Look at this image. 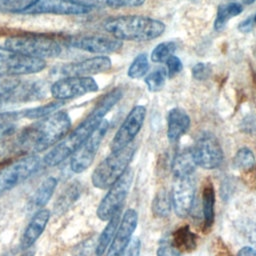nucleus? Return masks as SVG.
<instances>
[{
    "mask_svg": "<svg viewBox=\"0 0 256 256\" xmlns=\"http://www.w3.org/2000/svg\"><path fill=\"white\" fill-rule=\"evenodd\" d=\"M123 92L119 88H114L105 94L83 121L76 128L69 131L68 134L58 142L43 157L42 161L46 166L54 167L61 164L80 147V145L90 136L98 124L104 119V116L119 102Z\"/></svg>",
    "mask_w": 256,
    "mask_h": 256,
    "instance_id": "nucleus-1",
    "label": "nucleus"
},
{
    "mask_svg": "<svg viewBox=\"0 0 256 256\" xmlns=\"http://www.w3.org/2000/svg\"><path fill=\"white\" fill-rule=\"evenodd\" d=\"M71 126L69 114L58 110L23 129L15 140L23 155L42 152L60 142L68 134Z\"/></svg>",
    "mask_w": 256,
    "mask_h": 256,
    "instance_id": "nucleus-2",
    "label": "nucleus"
},
{
    "mask_svg": "<svg viewBox=\"0 0 256 256\" xmlns=\"http://www.w3.org/2000/svg\"><path fill=\"white\" fill-rule=\"evenodd\" d=\"M103 28L121 41L145 42L160 37L165 31V24L147 16L122 15L106 19Z\"/></svg>",
    "mask_w": 256,
    "mask_h": 256,
    "instance_id": "nucleus-3",
    "label": "nucleus"
},
{
    "mask_svg": "<svg viewBox=\"0 0 256 256\" xmlns=\"http://www.w3.org/2000/svg\"><path fill=\"white\" fill-rule=\"evenodd\" d=\"M136 150L137 146L132 142L119 150L112 151L94 169L91 176L93 186L104 190L114 184L128 169Z\"/></svg>",
    "mask_w": 256,
    "mask_h": 256,
    "instance_id": "nucleus-4",
    "label": "nucleus"
},
{
    "mask_svg": "<svg viewBox=\"0 0 256 256\" xmlns=\"http://www.w3.org/2000/svg\"><path fill=\"white\" fill-rule=\"evenodd\" d=\"M4 46L22 55L42 60L58 57L62 53L58 41L40 34L12 35L6 38Z\"/></svg>",
    "mask_w": 256,
    "mask_h": 256,
    "instance_id": "nucleus-5",
    "label": "nucleus"
},
{
    "mask_svg": "<svg viewBox=\"0 0 256 256\" xmlns=\"http://www.w3.org/2000/svg\"><path fill=\"white\" fill-rule=\"evenodd\" d=\"M42 163L43 161L39 156L28 154L9 162L0 169V196L34 175L41 168Z\"/></svg>",
    "mask_w": 256,
    "mask_h": 256,
    "instance_id": "nucleus-6",
    "label": "nucleus"
},
{
    "mask_svg": "<svg viewBox=\"0 0 256 256\" xmlns=\"http://www.w3.org/2000/svg\"><path fill=\"white\" fill-rule=\"evenodd\" d=\"M46 68V60L37 59L0 47V76L18 77L35 74Z\"/></svg>",
    "mask_w": 256,
    "mask_h": 256,
    "instance_id": "nucleus-7",
    "label": "nucleus"
},
{
    "mask_svg": "<svg viewBox=\"0 0 256 256\" xmlns=\"http://www.w3.org/2000/svg\"><path fill=\"white\" fill-rule=\"evenodd\" d=\"M109 122L104 118L90 136L70 157V169L74 173H82L93 163L100 145L108 131Z\"/></svg>",
    "mask_w": 256,
    "mask_h": 256,
    "instance_id": "nucleus-8",
    "label": "nucleus"
},
{
    "mask_svg": "<svg viewBox=\"0 0 256 256\" xmlns=\"http://www.w3.org/2000/svg\"><path fill=\"white\" fill-rule=\"evenodd\" d=\"M132 181L133 172L128 168L122 176L108 188V192L99 203L96 211L100 220L108 221L118 210L122 208L132 185Z\"/></svg>",
    "mask_w": 256,
    "mask_h": 256,
    "instance_id": "nucleus-9",
    "label": "nucleus"
},
{
    "mask_svg": "<svg viewBox=\"0 0 256 256\" xmlns=\"http://www.w3.org/2000/svg\"><path fill=\"white\" fill-rule=\"evenodd\" d=\"M196 166L212 170L218 168L223 161V150L218 139L209 132H204L191 147Z\"/></svg>",
    "mask_w": 256,
    "mask_h": 256,
    "instance_id": "nucleus-10",
    "label": "nucleus"
},
{
    "mask_svg": "<svg viewBox=\"0 0 256 256\" xmlns=\"http://www.w3.org/2000/svg\"><path fill=\"white\" fill-rule=\"evenodd\" d=\"M99 89L93 77L67 76L56 80L49 90L55 100L66 101L81 97L85 94L96 92Z\"/></svg>",
    "mask_w": 256,
    "mask_h": 256,
    "instance_id": "nucleus-11",
    "label": "nucleus"
},
{
    "mask_svg": "<svg viewBox=\"0 0 256 256\" xmlns=\"http://www.w3.org/2000/svg\"><path fill=\"white\" fill-rule=\"evenodd\" d=\"M70 46L92 54H110L118 51L123 42L117 38L101 34L74 35L67 39Z\"/></svg>",
    "mask_w": 256,
    "mask_h": 256,
    "instance_id": "nucleus-12",
    "label": "nucleus"
},
{
    "mask_svg": "<svg viewBox=\"0 0 256 256\" xmlns=\"http://www.w3.org/2000/svg\"><path fill=\"white\" fill-rule=\"evenodd\" d=\"M145 116L146 108L142 105H136L130 110L111 141V151L119 150L133 142L142 128Z\"/></svg>",
    "mask_w": 256,
    "mask_h": 256,
    "instance_id": "nucleus-13",
    "label": "nucleus"
},
{
    "mask_svg": "<svg viewBox=\"0 0 256 256\" xmlns=\"http://www.w3.org/2000/svg\"><path fill=\"white\" fill-rule=\"evenodd\" d=\"M195 196V184L193 175L174 177L171 189V204L178 217H186L193 205Z\"/></svg>",
    "mask_w": 256,
    "mask_h": 256,
    "instance_id": "nucleus-14",
    "label": "nucleus"
},
{
    "mask_svg": "<svg viewBox=\"0 0 256 256\" xmlns=\"http://www.w3.org/2000/svg\"><path fill=\"white\" fill-rule=\"evenodd\" d=\"M111 59L108 56L100 55L79 61L65 63L59 67L58 72L60 75H62V77H92V75L109 71L111 69Z\"/></svg>",
    "mask_w": 256,
    "mask_h": 256,
    "instance_id": "nucleus-15",
    "label": "nucleus"
},
{
    "mask_svg": "<svg viewBox=\"0 0 256 256\" xmlns=\"http://www.w3.org/2000/svg\"><path fill=\"white\" fill-rule=\"evenodd\" d=\"M91 11V9L77 5L69 0H36L33 5L28 8L24 15H66L76 16L84 15Z\"/></svg>",
    "mask_w": 256,
    "mask_h": 256,
    "instance_id": "nucleus-16",
    "label": "nucleus"
},
{
    "mask_svg": "<svg viewBox=\"0 0 256 256\" xmlns=\"http://www.w3.org/2000/svg\"><path fill=\"white\" fill-rule=\"evenodd\" d=\"M138 214L134 209H127L122 216L116 233L110 243L106 256H120L132 239V234L137 227Z\"/></svg>",
    "mask_w": 256,
    "mask_h": 256,
    "instance_id": "nucleus-17",
    "label": "nucleus"
},
{
    "mask_svg": "<svg viewBox=\"0 0 256 256\" xmlns=\"http://www.w3.org/2000/svg\"><path fill=\"white\" fill-rule=\"evenodd\" d=\"M46 94V87L41 81H21L15 89L2 102L20 103L30 102L42 99Z\"/></svg>",
    "mask_w": 256,
    "mask_h": 256,
    "instance_id": "nucleus-18",
    "label": "nucleus"
},
{
    "mask_svg": "<svg viewBox=\"0 0 256 256\" xmlns=\"http://www.w3.org/2000/svg\"><path fill=\"white\" fill-rule=\"evenodd\" d=\"M50 220V211L48 209H39L34 212L30 222L26 226L21 240V249H27L31 247L41 236Z\"/></svg>",
    "mask_w": 256,
    "mask_h": 256,
    "instance_id": "nucleus-19",
    "label": "nucleus"
},
{
    "mask_svg": "<svg viewBox=\"0 0 256 256\" xmlns=\"http://www.w3.org/2000/svg\"><path fill=\"white\" fill-rule=\"evenodd\" d=\"M190 117L185 110L173 108L167 116V137L171 143L177 142L190 127Z\"/></svg>",
    "mask_w": 256,
    "mask_h": 256,
    "instance_id": "nucleus-20",
    "label": "nucleus"
},
{
    "mask_svg": "<svg viewBox=\"0 0 256 256\" xmlns=\"http://www.w3.org/2000/svg\"><path fill=\"white\" fill-rule=\"evenodd\" d=\"M58 180L55 177H48L37 187L32 196L30 197L27 208L29 211H37L42 209L54 194L57 187Z\"/></svg>",
    "mask_w": 256,
    "mask_h": 256,
    "instance_id": "nucleus-21",
    "label": "nucleus"
},
{
    "mask_svg": "<svg viewBox=\"0 0 256 256\" xmlns=\"http://www.w3.org/2000/svg\"><path fill=\"white\" fill-rule=\"evenodd\" d=\"M82 192L81 183L78 181H72L60 193L54 203V212L57 215H61L66 212L80 197Z\"/></svg>",
    "mask_w": 256,
    "mask_h": 256,
    "instance_id": "nucleus-22",
    "label": "nucleus"
},
{
    "mask_svg": "<svg viewBox=\"0 0 256 256\" xmlns=\"http://www.w3.org/2000/svg\"><path fill=\"white\" fill-rule=\"evenodd\" d=\"M172 245L180 253H189L197 247V236L191 231L188 225L177 228L170 236Z\"/></svg>",
    "mask_w": 256,
    "mask_h": 256,
    "instance_id": "nucleus-23",
    "label": "nucleus"
},
{
    "mask_svg": "<svg viewBox=\"0 0 256 256\" xmlns=\"http://www.w3.org/2000/svg\"><path fill=\"white\" fill-rule=\"evenodd\" d=\"M215 190L212 182H206L202 189V216L203 227L210 230L214 223L215 216Z\"/></svg>",
    "mask_w": 256,
    "mask_h": 256,
    "instance_id": "nucleus-24",
    "label": "nucleus"
},
{
    "mask_svg": "<svg viewBox=\"0 0 256 256\" xmlns=\"http://www.w3.org/2000/svg\"><path fill=\"white\" fill-rule=\"evenodd\" d=\"M196 164L192 155L191 148L180 150L172 161V172L174 177L193 175Z\"/></svg>",
    "mask_w": 256,
    "mask_h": 256,
    "instance_id": "nucleus-25",
    "label": "nucleus"
},
{
    "mask_svg": "<svg viewBox=\"0 0 256 256\" xmlns=\"http://www.w3.org/2000/svg\"><path fill=\"white\" fill-rule=\"evenodd\" d=\"M120 215H121V209L118 210L108 220V224L105 226L102 233L100 234L97 244L95 246V253L97 256H102L107 251V249H108L110 243L112 242L113 237L116 233L118 225L120 223Z\"/></svg>",
    "mask_w": 256,
    "mask_h": 256,
    "instance_id": "nucleus-26",
    "label": "nucleus"
},
{
    "mask_svg": "<svg viewBox=\"0 0 256 256\" xmlns=\"http://www.w3.org/2000/svg\"><path fill=\"white\" fill-rule=\"evenodd\" d=\"M243 11V7L238 2H229L219 5L217 15L214 21V29L221 31L225 28L227 22L233 17L239 15Z\"/></svg>",
    "mask_w": 256,
    "mask_h": 256,
    "instance_id": "nucleus-27",
    "label": "nucleus"
},
{
    "mask_svg": "<svg viewBox=\"0 0 256 256\" xmlns=\"http://www.w3.org/2000/svg\"><path fill=\"white\" fill-rule=\"evenodd\" d=\"M63 104H64L63 101L55 100L53 102H50V103H47L44 105L25 109V110L21 111V116L28 118V119H34V120L43 119V118L48 117L49 115L57 112L58 110H60V108L63 106Z\"/></svg>",
    "mask_w": 256,
    "mask_h": 256,
    "instance_id": "nucleus-28",
    "label": "nucleus"
},
{
    "mask_svg": "<svg viewBox=\"0 0 256 256\" xmlns=\"http://www.w3.org/2000/svg\"><path fill=\"white\" fill-rule=\"evenodd\" d=\"M172 208L171 197L165 188H161L155 194L152 201V212L155 217L164 218L170 214Z\"/></svg>",
    "mask_w": 256,
    "mask_h": 256,
    "instance_id": "nucleus-29",
    "label": "nucleus"
},
{
    "mask_svg": "<svg viewBox=\"0 0 256 256\" xmlns=\"http://www.w3.org/2000/svg\"><path fill=\"white\" fill-rule=\"evenodd\" d=\"M255 164V156L251 149L247 147L240 148L234 158H233V166L236 169L247 171L250 170Z\"/></svg>",
    "mask_w": 256,
    "mask_h": 256,
    "instance_id": "nucleus-30",
    "label": "nucleus"
},
{
    "mask_svg": "<svg viewBox=\"0 0 256 256\" xmlns=\"http://www.w3.org/2000/svg\"><path fill=\"white\" fill-rule=\"evenodd\" d=\"M149 70V61L145 53L137 55L130 64L127 74L132 79H139L147 74Z\"/></svg>",
    "mask_w": 256,
    "mask_h": 256,
    "instance_id": "nucleus-31",
    "label": "nucleus"
},
{
    "mask_svg": "<svg viewBox=\"0 0 256 256\" xmlns=\"http://www.w3.org/2000/svg\"><path fill=\"white\" fill-rule=\"evenodd\" d=\"M36 0H0V12L24 14Z\"/></svg>",
    "mask_w": 256,
    "mask_h": 256,
    "instance_id": "nucleus-32",
    "label": "nucleus"
},
{
    "mask_svg": "<svg viewBox=\"0 0 256 256\" xmlns=\"http://www.w3.org/2000/svg\"><path fill=\"white\" fill-rule=\"evenodd\" d=\"M167 72L166 69L160 67L155 69L154 71L150 72L146 77H145V83L147 85V88L151 92H158L160 91L166 82L167 78Z\"/></svg>",
    "mask_w": 256,
    "mask_h": 256,
    "instance_id": "nucleus-33",
    "label": "nucleus"
},
{
    "mask_svg": "<svg viewBox=\"0 0 256 256\" xmlns=\"http://www.w3.org/2000/svg\"><path fill=\"white\" fill-rule=\"evenodd\" d=\"M176 49V45L172 41L161 42L152 50L151 60L155 63L165 62L171 55H173Z\"/></svg>",
    "mask_w": 256,
    "mask_h": 256,
    "instance_id": "nucleus-34",
    "label": "nucleus"
},
{
    "mask_svg": "<svg viewBox=\"0 0 256 256\" xmlns=\"http://www.w3.org/2000/svg\"><path fill=\"white\" fill-rule=\"evenodd\" d=\"M20 80L17 77L0 76V102H2L19 84Z\"/></svg>",
    "mask_w": 256,
    "mask_h": 256,
    "instance_id": "nucleus-35",
    "label": "nucleus"
},
{
    "mask_svg": "<svg viewBox=\"0 0 256 256\" xmlns=\"http://www.w3.org/2000/svg\"><path fill=\"white\" fill-rule=\"evenodd\" d=\"M157 256H180V252L172 245L170 237L160 240L157 248Z\"/></svg>",
    "mask_w": 256,
    "mask_h": 256,
    "instance_id": "nucleus-36",
    "label": "nucleus"
},
{
    "mask_svg": "<svg viewBox=\"0 0 256 256\" xmlns=\"http://www.w3.org/2000/svg\"><path fill=\"white\" fill-rule=\"evenodd\" d=\"M211 72H212V68L208 63L199 62L195 64L192 68V76L195 80H198V81H204L208 79Z\"/></svg>",
    "mask_w": 256,
    "mask_h": 256,
    "instance_id": "nucleus-37",
    "label": "nucleus"
},
{
    "mask_svg": "<svg viewBox=\"0 0 256 256\" xmlns=\"http://www.w3.org/2000/svg\"><path fill=\"white\" fill-rule=\"evenodd\" d=\"M166 72H167V76L169 78H173L176 75H178L182 69H183V64L181 62V60L175 56L174 54L171 55L166 61Z\"/></svg>",
    "mask_w": 256,
    "mask_h": 256,
    "instance_id": "nucleus-38",
    "label": "nucleus"
},
{
    "mask_svg": "<svg viewBox=\"0 0 256 256\" xmlns=\"http://www.w3.org/2000/svg\"><path fill=\"white\" fill-rule=\"evenodd\" d=\"M146 0H104V4L114 8H132V7H139L145 3Z\"/></svg>",
    "mask_w": 256,
    "mask_h": 256,
    "instance_id": "nucleus-39",
    "label": "nucleus"
},
{
    "mask_svg": "<svg viewBox=\"0 0 256 256\" xmlns=\"http://www.w3.org/2000/svg\"><path fill=\"white\" fill-rule=\"evenodd\" d=\"M141 242L137 237L131 239L127 247L124 249L120 256H139L140 255Z\"/></svg>",
    "mask_w": 256,
    "mask_h": 256,
    "instance_id": "nucleus-40",
    "label": "nucleus"
},
{
    "mask_svg": "<svg viewBox=\"0 0 256 256\" xmlns=\"http://www.w3.org/2000/svg\"><path fill=\"white\" fill-rule=\"evenodd\" d=\"M16 130H17V126L14 124V122L0 124V142L13 136Z\"/></svg>",
    "mask_w": 256,
    "mask_h": 256,
    "instance_id": "nucleus-41",
    "label": "nucleus"
},
{
    "mask_svg": "<svg viewBox=\"0 0 256 256\" xmlns=\"http://www.w3.org/2000/svg\"><path fill=\"white\" fill-rule=\"evenodd\" d=\"M21 117L20 111H2L0 112V124L14 122Z\"/></svg>",
    "mask_w": 256,
    "mask_h": 256,
    "instance_id": "nucleus-42",
    "label": "nucleus"
},
{
    "mask_svg": "<svg viewBox=\"0 0 256 256\" xmlns=\"http://www.w3.org/2000/svg\"><path fill=\"white\" fill-rule=\"evenodd\" d=\"M70 2H73L77 5L89 8V9H93L96 7L101 6L102 4H104V0H69Z\"/></svg>",
    "mask_w": 256,
    "mask_h": 256,
    "instance_id": "nucleus-43",
    "label": "nucleus"
},
{
    "mask_svg": "<svg viewBox=\"0 0 256 256\" xmlns=\"http://www.w3.org/2000/svg\"><path fill=\"white\" fill-rule=\"evenodd\" d=\"M214 247L216 250V256H233L229 251V249H227V247L224 245V243L220 239H218L215 242Z\"/></svg>",
    "mask_w": 256,
    "mask_h": 256,
    "instance_id": "nucleus-44",
    "label": "nucleus"
},
{
    "mask_svg": "<svg viewBox=\"0 0 256 256\" xmlns=\"http://www.w3.org/2000/svg\"><path fill=\"white\" fill-rule=\"evenodd\" d=\"M253 25H254L253 17L251 16V17H248V18H246L245 20H243L242 22L239 23L238 30L242 33H249L252 30Z\"/></svg>",
    "mask_w": 256,
    "mask_h": 256,
    "instance_id": "nucleus-45",
    "label": "nucleus"
},
{
    "mask_svg": "<svg viewBox=\"0 0 256 256\" xmlns=\"http://www.w3.org/2000/svg\"><path fill=\"white\" fill-rule=\"evenodd\" d=\"M237 256H256V248H253L250 246L242 247L238 251Z\"/></svg>",
    "mask_w": 256,
    "mask_h": 256,
    "instance_id": "nucleus-46",
    "label": "nucleus"
},
{
    "mask_svg": "<svg viewBox=\"0 0 256 256\" xmlns=\"http://www.w3.org/2000/svg\"><path fill=\"white\" fill-rule=\"evenodd\" d=\"M256 0H244V2L246 3V4H252L253 2H255Z\"/></svg>",
    "mask_w": 256,
    "mask_h": 256,
    "instance_id": "nucleus-47",
    "label": "nucleus"
},
{
    "mask_svg": "<svg viewBox=\"0 0 256 256\" xmlns=\"http://www.w3.org/2000/svg\"><path fill=\"white\" fill-rule=\"evenodd\" d=\"M253 22H254V24L256 25V13H255V15L253 16Z\"/></svg>",
    "mask_w": 256,
    "mask_h": 256,
    "instance_id": "nucleus-48",
    "label": "nucleus"
}]
</instances>
